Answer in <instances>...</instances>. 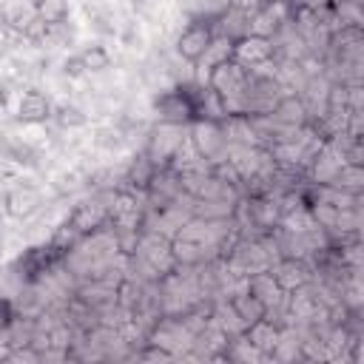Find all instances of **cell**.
Masks as SVG:
<instances>
[{
	"label": "cell",
	"mask_w": 364,
	"mask_h": 364,
	"mask_svg": "<svg viewBox=\"0 0 364 364\" xmlns=\"http://www.w3.org/2000/svg\"><path fill=\"white\" fill-rule=\"evenodd\" d=\"M63 74H65L68 80H80V77L88 74L85 65H82V60H80V54H68V57L63 60Z\"/></svg>",
	"instance_id": "e0dca14e"
},
{
	"label": "cell",
	"mask_w": 364,
	"mask_h": 364,
	"mask_svg": "<svg viewBox=\"0 0 364 364\" xmlns=\"http://www.w3.org/2000/svg\"><path fill=\"white\" fill-rule=\"evenodd\" d=\"M51 119H54L60 128H65V131H74V128H82V125L88 122V114H85L82 108L71 105V102H60V105H54V111H51Z\"/></svg>",
	"instance_id": "2e32d148"
},
{
	"label": "cell",
	"mask_w": 364,
	"mask_h": 364,
	"mask_svg": "<svg viewBox=\"0 0 364 364\" xmlns=\"http://www.w3.org/2000/svg\"><path fill=\"white\" fill-rule=\"evenodd\" d=\"M279 333H282V327L264 316V318L253 321L250 327H245L242 338H245L253 350H259L262 355H267V353H273V347H276V341H279Z\"/></svg>",
	"instance_id": "7c38bea8"
},
{
	"label": "cell",
	"mask_w": 364,
	"mask_h": 364,
	"mask_svg": "<svg viewBox=\"0 0 364 364\" xmlns=\"http://www.w3.org/2000/svg\"><path fill=\"white\" fill-rule=\"evenodd\" d=\"M34 9H37V20L46 26H60L71 14L68 0H34Z\"/></svg>",
	"instance_id": "5bb4252c"
},
{
	"label": "cell",
	"mask_w": 364,
	"mask_h": 364,
	"mask_svg": "<svg viewBox=\"0 0 364 364\" xmlns=\"http://www.w3.org/2000/svg\"><path fill=\"white\" fill-rule=\"evenodd\" d=\"M156 171H159V165L142 151L136 159H131V165L125 168V173H122V182H125V191H134V193H145L148 188H151V182H154V176H156Z\"/></svg>",
	"instance_id": "30bf717a"
},
{
	"label": "cell",
	"mask_w": 364,
	"mask_h": 364,
	"mask_svg": "<svg viewBox=\"0 0 364 364\" xmlns=\"http://www.w3.org/2000/svg\"><path fill=\"white\" fill-rule=\"evenodd\" d=\"M3 208H6V213H9L11 219L26 222V219H31L34 213H40L43 196H40V191L31 188V185H17V188H11V191L3 196Z\"/></svg>",
	"instance_id": "5b68a950"
},
{
	"label": "cell",
	"mask_w": 364,
	"mask_h": 364,
	"mask_svg": "<svg viewBox=\"0 0 364 364\" xmlns=\"http://www.w3.org/2000/svg\"><path fill=\"white\" fill-rule=\"evenodd\" d=\"M80 60H82L88 74H100V71H105L111 65V51L105 46H100V43H88V46H82Z\"/></svg>",
	"instance_id": "9a60e30c"
},
{
	"label": "cell",
	"mask_w": 364,
	"mask_h": 364,
	"mask_svg": "<svg viewBox=\"0 0 364 364\" xmlns=\"http://www.w3.org/2000/svg\"><path fill=\"white\" fill-rule=\"evenodd\" d=\"M0 205H3V196H0Z\"/></svg>",
	"instance_id": "d6986e66"
},
{
	"label": "cell",
	"mask_w": 364,
	"mask_h": 364,
	"mask_svg": "<svg viewBox=\"0 0 364 364\" xmlns=\"http://www.w3.org/2000/svg\"><path fill=\"white\" fill-rule=\"evenodd\" d=\"M270 273H273V279L279 282V287L284 293L299 290V287L313 282V267L304 259H287V256L276 259V264H270Z\"/></svg>",
	"instance_id": "8992f818"
},
{
	"label": "cell",
	"mask_w": 364,
	"mask_h": 364,
	"mask_svg": "<svg viewBox=\"0 0 364 364\" xmlns=\"http://www.w3.org/2000/svg\"><path fill=\"white\" fill-rule=\"evenodd\" d=\"M51 111H54V102L37 88H28L17 100V119L26 125H40V122L51 119Z\"/></svg>",
	"instance_id": "9c48e42d"
},
{
	"label": "cell",
	"mask_w": 364,
	"mask_h": 364,
	"mask_svg": "<svg viewBox=\"0 0 364 364\" xmlns=\"http://www.w3.org/2000/svg\"><path fill=\"white\" fill-rule=\"evenodd\" d=\"M273 40L262 37V34H242L239 40H233V60L242 63L245 68H262L267 65L276 54H273Z\"/></svg>",
	"instance_id": "277c9868"
},
{
	"label": "cell",
	"mask_w": 364,
	"mask_h": 364,
	"mask_svg": "<svg viewBox=\"0 0 364 364\" xmlns=\"http://www.w3.org/2000/svg\"><path fill=\"white\" fill-rule=\"evenodd\" d=\"M188 142H191L193 154L208 165L228 159V151H230L219 119H193L191 131H188Z\"/></svg>",
	"instance_id": "6da1fadb"
},
{
	"label": "cell",
	"mask_w": 364,
	"mask_h": 364,
	"mask_svg": "<svg viewBox=\"0 0 364 364\" xmlns=\"http://www.w3.org/2000/svg\"><path fill=\"white\" fill-rule=\"evenodd\" d=\"M225 307H228V310H230V316L242 324V333H245V327H250L253 321L264 318V313H267V307H264L253 293H247V290L228 296V304H225Z\"/></svg>",
	"instance_id": "8fae6325"
},
{
	"label": "cell",
	"mask_w": 364,
	"mask_h": 364,
	"mask_svg": "<svg viewBox=\"0 0 364 364\" xmlns=\"http://www.w3.org/2000/svg\"><path fill=\"white\" fill-rule=\"evenodd\" d=\"M154 108H156V114H159L162 122H176V125H191L193 122V105H191L188 85L162 91L154 100Z\"/></svg>",
	"instance_id": "3957f363"
},
{
	"label": "cell",
	"mask_w": 364,
	"mask_h": 364,
	"mask_svg": "<svg viewBox=\"0 0 364 364\" xmlns=\"http://www.w3.org/2000/svg\"><path fill=\"white\" fill-rule=\"evenodd\" d=\"M37 23V9L34 0H3L0 3V26L9 28L11 34H26Z\"/></svg>",
	"instance_id": "52a82bcc"
},
{
	"label": "cell",
	"mask_w": 364,
	"mask_h": 364,
	"mask_svg": "<svg viewBox=\"0 0 364 364\" xmlns=\"http://www.w3.org/2000/svg\"><path fill=\"white\" fill-rule=\"evenodd\" d=\"M213 37H216L213 20H210V17H196V20H191V23L179 31V37H176V54H179L185 63H193V65H196Z\"/></svg>",
	"instance_id": "7a4b0ae2"
},
{
	"label": "cell",
	"mask_w": 364,
	"mask_h": 364,
	"mask_svg": "<svg viewBox=\"0 0 364 364\" xmlns=\"http://www.w3.org/2000/svg\"><path fill=\"white\" fill-rule=\"evenodd\" d=\"M11 321H14V307L6 299H0V333H6Z\"/></svg>",
	"instance_id": "ac0fdd59"
},
{
	"label": "cell",
	"mask_w": 364,
	"mask_h": 364,
	"mask_svg": "<svg viewBox=\"0 0 364 364\" xmlns=\"http://www.w3.org/2000/svg\"><path fill=\"white\" fill-rule=\"evenodd\" d=\"M233 57V40L230 37H225V34H216L213 40H210V46L205 48V54H202V60L196 63L199 68H213V65H219V63H225V60H230Z\"/></svg>",
	"instance_id": "4fadbf2b"
},
{
	"label": "cell",
	"mask_w": 364,
	"mask_h": 364,
	"mask_svg": "<svg viewBox=\"0 0 364 364\" xmlns=\"http://www.w3.org/2000/svg\"><path fill=\"white\" fill-rule=\"evenodd\" d=\"M267 114L282 128H304L307 119H310V114H307V108H304V102H301L299 94H282Z\"/></svg>",
	"instance_id": "ba28073f"
}]
</instances>
